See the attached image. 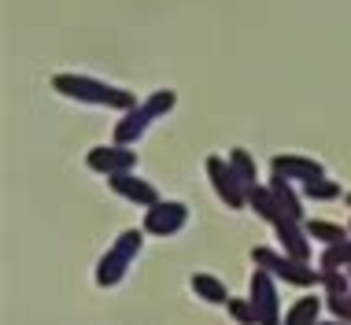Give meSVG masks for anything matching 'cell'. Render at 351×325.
Segmentation results:
<instances>
[{"mask_svg": "<svg viewBox=\"0 0 351 325\" xmlns=\"http://www.w3.org/2000/svg\"><path fill=\"white\" fill-rule=\"evenodd\" d=\"M303 226H307L311 241L322 244V248H329V244H344L348 237H351L348 222H333V218H303Z\"/></svg>", "mask_w": 351, "mask_h": 325, "instance_id": "cell-15", "label": "cell"}, {"mask_svg": "<svg viewBox=\"0 0 351 325\" xmlns=\"http://www.w3.org/2000/svg\"><path fill=\"white\" fill-rule=\"evenodd\" d=\"M344 204H348V207H351V193H344Z\"/></svg>", "mask_w": 351, "mask_h": 325, "instance_id": "cell-23", "label": "cell"}, {"mask_svg": "<svg viewBox=\"0 0 351 325\" xmlns=\"http://www.w3.org/2000/svg\"><path fill=\"white\" fill-rule=\"evenodd\" d=\"M178 104V93L174 89H156L152 97H145L134 111H122L115 130H111V145H122V148H137V141L148 133L152 122L167 119Z\"/></svg>", "mask_w": 351, "mask_h": 325, "instance_id": "cell-2", "label": "cell"}, {"mask_svg": "<svg viewBox=\"0 0 351 325\" xmlns=\"http://www.w3.org/2000/svg\"><path fill=\"white\" fill-rule=\"evenodd\" d=\"M248 296H252L255 311H259V325H285L281 292H278V277H270L267 270H252Z\"/></svg>", "mask_w": 351, "mask_h": 325, "instance_id": "cell-7", "label": "cell"}, {"mask_svg": "<svg viewBox=\"0 0 351 325\" xmlns=\"http://www.w3.org/2000/svg\"><path fill=\"white\" fill-rule=\"evenodd\" d=\"M270 174H281V178L296 181V185H307V181H315V178H326V167H322L318 159H311V156L278 152V156L270 159Z\"/></svg>", "mask_w": 351, "mask_h": 325, "instance_id": "cell-11", "label": "cell"}, {"mask_svg": "<svg viewBox=\"0 0 351 325\" xmlns=\"http://www.w3.org/2000/svg\"><path fill=\"white\" fill-rule=\"evenodd\" d=\"M300 193L307 196V200H315V204H333V200H344V189H340L333 178H315V181H307V185H300Z\"/></svg>", "mask_w": 351, "mask_h": 325, "instance_id": "cell-18", "label": "cell"}, {"mask_svg": "<svg viewBox=\"0 0 351 325\" xmlns=\"http://www.w3.org/2000/svg\"><path fill=\"white\" fill-rule=\"evenodd\" d=\"M204 170H207V181H211L215 196L222 200L230 211H244V207H248V189L241 185V178L233 174V167L226 156H207Z\"/></svg>", "mask_w": 351, "mask_h": 325, "instance_id": "cell-5", "label": "cell"}, {"mask_svg": "<svg viewBox=\"0 0 351 325\" xmlns=\"http://www.w3.org/2000/svg\"><path fill=\"white\" fill-rule=\"evenodd\" d=\"M85 167L100 178H115V174H134L137 170V148H122V145H97L85 152Z\"/></svg>", "mask_w": 351, "mask_h": 325, "instance_id": "cell-8", "label": "cell"}, {"mask_svg": "<svg viewBox=\"0 0 351 325\" xmlns=\"http://www.w3.org/2000/svg\"><path fill=\"white\" fill-rule=\"evenodd\" d=\"M267 185L274 189V196H278V207H281V215L285 218H307V211H303V204H307V196L300 193V185L296 181H289V178H281V174H270Z\"/></svg>", "mask_w": 351, "mask_h": 325, "instance_id": "cell-12", "label": "cell"}, {"mask_svg": "<svg viewBox=\"0 0 351 325\" xmlns=\"http://www.w3.org/2000/svg\"><path fill=\"white\" fill-rule=\"evenodd\" d=\"M248 207L255 215L263 218V222H281V207H278V196H274V189L270 185H263V181H255V185H248Z\"/></svg>", "mask_w": 351, "mask_h": 325, "instance_id": "cell-16", "label": "cell"}, {"mask_svg": "<svg viewBox=\"0 0 351 325\" xmlns=\"http://www.w3.org/2000/svg\"><path fill=\"white\" fill-rule=\"evenodd\" d=\"M348 229H351V218H348Z\"/></svg>", "mask_w": 351, "mask_h": 325, "instance_id": "cell-24", "label": "cell"}, {"mask_svg": "<svg viewBox=\"0 0 351 325\" xmlns=\"http://www.w3.org/2000/svg\"><path fill=\"white\" fill-rule=\"evenodd\" d=\"M326 311H329V318L351 325V296H326Z\"/></svg>", "mask_w": 351, "mask_h": 325, "instance_id": "cell-21", "label": "cell"}, {"mask_svg": "<svg viewBox=\"0 0 351 325\" xmlns=\"http://www.w3.org/2000/svg\"><path fill=\"white\" fill-rule=\"evenodd\" d=\"M322 292L326 296H351V270H322Z\"/></svg>", "mask_w": 351, "mask_h": 325, "instance_id": "cell-20", "label": "cell"}, {"mask_svg": "<svg viewBox=\"0 0 351 325\" xmlns=\"http://www.w3.org/2000/svg\"><path fill=\"white\" fill-rule=\"evenodd\" d=\"M189 226V207L182 200H159L156 207H148L145 218H141V229L148 237H178L182 229Z\"/></svg>", "mask_w": 351, "mask_h": 325, "instance_id": "cell-6", "label": "cell"}, {"mask_svg": "<svg viewBox=\"0 0 351 325\" xmlns=\"http://www.w3.org/2000/svg\"><path fill=\"white\" fill-rule=\"evenodd\" d=\"M318 325H344V322H337V318H322Z\"/></svg>", "mask_w": 351, "mask_h": 325, "instance_id": "cell-22", "label": "cell"}, {"mask_svg": "<svg viewBox=\"0 0 351 325\" xmlns=\"http://www.w3.org/2000/svg\"><path fill=\"white\" fill-rule=\"evenodd\" d=\"M322 311H326V296H300L289 311H285V325H318L322 322Z\"/></svg>", "mask_w": 351, "mask_h": 325, "instance_id": "cell-14", "label": "cell"}, {"mask_svg": "<svg viewBox=\"0 0 351 325\" xmlns=\"http://www.w3.org/2000/svg\"><path fill=\"white\" fill-rule=\"evenodd\" d=\"M226 159H230L233 174L241 178V185H244V189L259 181V162H255V156H252L248 148H230V152H226Z\"/></svg>", "mask_w": 351, "mask_h": 325, "instance_id": "cell-17", "label": "cell"}, {"mask_svg": "<svg viewBox=\"0 0 351 325\" xmlns=\"http://www.w3.org/2000/svg\"><path fill=\"white\" fill-rule=\"evenodd\" d=\"M226 314H230L237 325H259V311H255L252 296H230V303H226Z\"/></svg>", "mask_w": 351, "mask_h": 325, "instance_id": "cell-19", "label": "cell"}, {"mask_svg": "<svg viewBox=\"0 0 351 325\" xmlns=\"http://www.w3.org/2000/svg\"><path fill=\"white\" fill-rule=\"evenodd\" d=\"M189 289H193L196 300L211 303V307H226V303H230V285H226L222 277H215V274L196 270L193 277H189Z\"/></svg>", "mask_w": 351, "mask_h": 325, "instance_id": "cell-13", "label": "cell"}, {"mask_svg": "<svg viewBox=\"0 0 351 325\" xmlns=\"http://www.w3.org/2000/svg\"><path fill=\"white\" fill-rule=\"evenodd\" d=\"M52 93L67 97L74 104H85V108H111V111H134L137 108V97L122 85H108L93 74H52Z\"/></svg>", "mask_w": 351, "mask_h": 325, "instance_id": "cell-1", "label": "cell"}, {"mask_svg": "<svg viewBox=\"0 0 351 325\" xmlns=\"http://www.w3.org/2000/svg\"><path fill=\"white\" fill-rule=\"evenodd\" d=\"M145 229H122V233L111 241V248L97 259V270H93V281L100 289H119L126 281L130 266L137 263V255L145 252Z\"/></svg>", "mask_w": 351, "mask_h": 325, "instance_id": "cell-3", "label": "cell"}, {"mask_svg": "<svg viewBox=\"0 0 351 325\" xmlns=\"http://www.w3.org/2000/svg\"><path fill=\"white\" fill-rule=\"evenodd\" d=\"M274 237H278V248L285 255H292V259H300V263H315V241H311L307 226H303L300 218H281V222H274Z\"/></svg>", "mask_w": 351, "mask_h": 325, "instance_id": "cell-9", "label": "cell"}, {"mask_svg": "<svg viewBox=\"0 0 351 325\" xmlns=\"http://www.w3.org/2000/svg\"><path fill=\"white\" fill-rule=\"evenodd\" d=\"M252 266L255 270H267L270 277L292 285V289H315V285H322V270H315V263H300V259H292V255H285L281 248L255 244L252 248Z\"/></svg>", "mask_w": 351, "mask_h": 325, "instance_id": "cell-4", "label": "cell"}, {"mask_svg": "<svg viewBox=\"0 0 351 325\" xmlns=\"http://www.w3.org/2000/svg\"><path fill=\"white\" fill-rule=\"evenodd\" d=\"M108 189L115 193L119 200H126V204H134V207H156L159 200V189L152 185V181H145V178H137V170L134 174H115V178H108Z\"/></svg>", "mask_w": 351, "mask_h": 325, "instance_id": "cell-10", "label": "cell"}]
</instances>
